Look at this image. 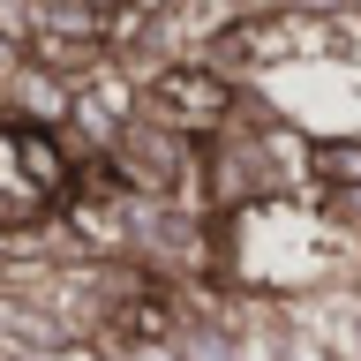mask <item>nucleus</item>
I'll list each match as a JSON object with an SVG mask.
<instances>
[{"label": "nucleus", "instance_id": "f257e3e1", "mask_svg": "<svg viewBox=\"0 0 361 361\" xmlns=\"http://www.w3.org/2000/svg\"><path fill=\"white\" fill-rule=\"evenodd\" d=\"M226 113H233V90L211 75V68H173L143 90V121L166 135H219Z\"/></svg>", "mask_w": 361, "mask_h": 361}]
</instances>
